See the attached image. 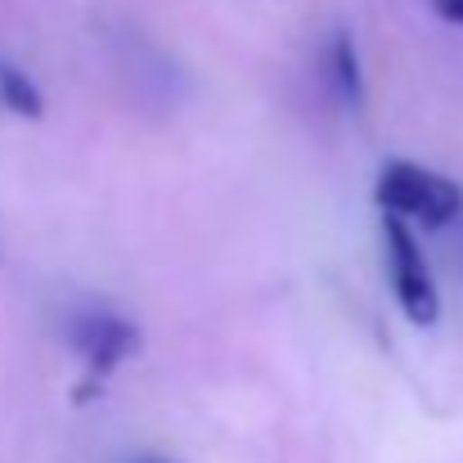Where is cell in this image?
I'll return each instance as SVG.
<instances>
[{"label":"cell","instance_id":"obj_1","mask_svg":"<svg viewBox=\"0 0 463 463\" xmlns=\"http://www.w3.org/2000/svg\"><path fill=\"white\" fill-rule=\"evenodd\" d=\"M378 203H383V212H392L401 221H419V225L437 230V225H450L463 212V189L414 162H387L378 175Z\"/></svg>","mask_w":463,"mask_h":463},{"label":"cell","instance_id":"obj_2","mask_svg":"<svg viewBox=\"0 0 463 463\" xmlns=\"http://www.w3.org/2000/svg\"><path fill=\"white\" fill-rule=\"evenodd\" d=\"M383 239H387V261H392V288H396V302L405 307V315L414 324H432L437 319V284L428 275V261H423V248L410 230V221L392 216L383 221Z\"/></svg>","mask_w":463,"mask_h":463},{"label":"cell","instance_id":"obj_3","mask_svg":"<svg viewBox=\"0 0 463 463\" xmlns=\"http://www.w3.org/2000/svg\"><path fill=\"white\" fill-rule=\"evenodd\" d=\"M72 342H77V351L86 355V392H81V396L99 392L104 378H109L127 355L140 351V333H136L127 319H118V315H86V319H77Z\"/></svg>","mask_w":463,"mask_h":463},{"label":"cell","instance_id":"obj_4","mask_svg":"<svg viewBox=\"0 0 463 463\" xmlns=\"http://www.w3.org/2000/svg\"><path fill=\"white\" fill-rule=\"evenodd\" d=\"M0 104H5L9 113H18V118H41V113H45L41 90H36L18 68H9V63H0Z\"/></svg>","mask_w":463,"mask_h":463},{"label":"cell","instance_id":"obj_5","mask_svg":"<svg viewBox=\"0 0 463 463\" xmlns=\"http://www.w3.org/2000/svg\"><path fill=\"white\" fill-rule=\"evenodd\" d=\"M328 63H333L337 90H342L351 104H360V95H364V81H360V63H355V41H351L346 32H337V36H333V54H328Z\"/></svg>","mask_w":463,"mask_h":463},{"label":"cell","instance_id":"obj_6","mask_svg":"<svg viewBox=\"0 0 463 463\" xmlns=\"http://www.w3.org/2000/svg\"><path fill=\"white\" fill-rule=\"evenodd\" d=\"M437 5V14L446 18V23H459L463 27V0H432Z\"/></svg>","mask_w":463,"mask_h":463},{"label":"cell","instance_id":"obj_7","mask_svg":"<svg viewBox=\"0 0 463 463\" xmlns=\"http://www.w3.org/2000/svg\"><path fill=\"white\" fill-rule=\"evenodd\" d=\"M140 463H171V459H140Z\"/></svg>","mask_w":463,"mask_h":463}]
</instances>
